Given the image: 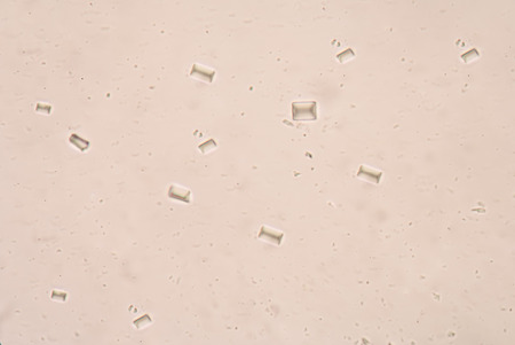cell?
Masks as SVG:
<instances>
[{
    "label": "cell",
    "mask_w": 515,
    "mask_h": 345,
    "mask_svg": "<svg viewBox=\"0 0 515 345\" xmlns=\"http://www.w3.org/2000/svg\"><path fill=\"white\" fill-rule=\"evenodd\" d=\"M353 51L352 49H347V51H345L344 53H341L340 55H338V60L340 61V62H347L348 60L353 59L354 56H348V54H351Z\"/></svg>",
    "instance_id": "obj_6"
},
{
    "label": "cell",
    "mask_w": 515,
    "mask_h": 345,
    "mask_svg": "<svg viewBox=\"0 0 515 345\" xmlns=\"http://www.w3.org/2000/svg\"><path fill=\"white\" fill-rule=\"evenodd\" d=\"M357 177L363 180H367V181H370L372 183H379L380 178H382V172L374 170V169L367 168L364 164H362L359 169V172H357Z\"/></svg>",
    "instance_id": "obj_5"
},
{
    "label": "cell",
    "mask_w": 515,
    "mask_h": 345,
    "mask_svg": "<svg viewBox=\"0 0 515 345\" xmlns=\"http://www.w3.org/2000/svg\"><path fill=\"white\" fill-rule=\"evenodd\" d=\"M292 116L294 121H316L317 103L315 101L294 102L292 105Z\"/></svg>",
    "instance_id": "obj_1"
},
{
    "label": "cell",
    "mask_w": 515,
    "mask_h": 345,
    "mask_svg": "<svg viewBox=\"0 0 515 345\" xmlns=\"http://www.w3.org/2000/svg\"><path fill=\"white\" fill-rule=\"evenodd\" d=\"M167 195L171 200L183 202V203H190L191 191L187 188H183V187L173 185L170 187V189H168Z\"/></svg>",
    "instance_id": "obj_3"
},
{
    "label": "cell",
    "mask_w": 515,
    "mask_h": 345,
    "mask_svg": "<svg viewBox=\"0 0 515 345\" xmlns=\"http://www.w3.org/2000/svg\"><path fill=\"white\" fill-rule=\"evenodd\" d=\"M190 76L197 79L204 80L206 83H212L215 76V71L212 70V69H207L205 67L199 66V64H194L193 69H191Z\"/></svg>",
    "instance_id": "obj_4"
},
{
    "label": "cell",
    "mask_w": 515,
    "mask_h": 345,
    "mask_svg": "<svg viewBox=\"0 0 515 345\" xmlns=\"http://www.w3.org/2000/svg\"><path fill=\"white\" fill-rule=\"evenodd\" d=\"M258 237H259L260 240L268 241V242H270L272 244L280 245L283 237H284V234L282 232L275 231V229H272L270 227L262 226V228H261V231L259 233V235H258Z\"/></svg>",
    "instance_id": "obj_2"
}]
</instances>
